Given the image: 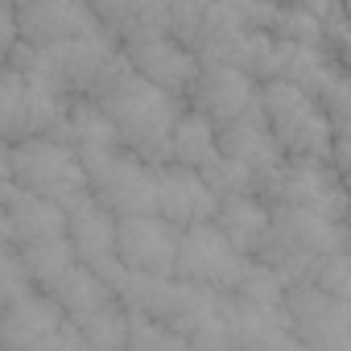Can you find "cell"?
<instances>
[{
	"mask_svg": "<svg viewBox=\"0 0 351 351\" xmlns=\"http://www.w3.org/2000/svg\"><path fill=\"white\" fill-rule=\"evenodd\" d=\"M104 108V116L112 120L120 149L141 157L145 165H169V136L173 124L186 112L182 99H173L165 91H157L153 83L136 79L128 66L108 83V91L95 99Z\"/></svg>",
	"mask_w": 351,
	"mask_h": 351,
	"instance_id": "1",
	"label": "cell"
},
{
	"mask_svg": "<svg viewBox=\"0 0 351 351\" xmlns=\"http://www.w3.org/2000/svg\"><path fill=\"white\" fill-rule=\"evenodd\" d=\"M256 108H261V116H265V124L285 157L330 161L339 173H347V136L335 132L322 104L314 95H306L298 83H289V79L261 83Z\"/></svg>",
	"mask_w": 351,
	"mask_h": 351,
	"instance_id": "2",
	"label": "cell"
},
{
	"mask_svg": "<svg viewBox=\"0 0 351 351\" xmlns=\"http://www.w3.org/2000/svg\"><path fill=\"white\" fill-rule=\"evenodd\" d=\"M335 252H347V223L343 219H322L310 211L273 207V236H269V248L261 252V265H269L285 285L310 281L318 261H326Z\"/></svg>",
	"mask_w": 351,
	"mask_h": 351,
	"instance_id": "3",
	"label": "cell"
},
{
	"mask_svg": "<svg viewBox=\"0 0 351 351\" xmlns=\"http://www.w3.org/2000/svg\"><path fill=\"white\" fill-rule=\"evenodd\" d=\"M13 182L17 191H29L62 211H75L79 203L91 199L79 153L54 136H29L13 145Z\"/></svg>",
	"mask_w": 351,
	"mask_h": 351,
	"instance_id": "4",
	"label": "cell"
},
{
	"mask_svg": "<svg viewBox=\"0 0 351 351\" xmlns=\"http://www.w3.org/2000/svg\"><path fill=\"white\" fill-rule=\"evenodd\" d=\"M29 50V46H25ZM29 58L71 95V99H99L108 91V83L124 71V58H120V46L108 29L99 34H87V38H75L66 46H54V50H29Z\"/></svg>",
	"mask_w": 351,
	"mask_h": 351,
	"instance_id": "5",
	"label": "cell"
},
{
	"mask_svg": "<svg viewBox=\"0 0 351 351\" xmlns=\"http://www.w3.org/2000/svg\"><path fill=\"white\" fill-rule=\"evenodd\" d=\"M91 199L112 211L116 219L124 215H157V165H145L141 157L116 149L95 161H83Z\"/></svg>",
	"mask_w": 351,
	"mask_h": 351,
	"instance_id": "6",
	"label": "cell"
},
{
	"mask_svg": "<svg viewBox=\"0 0 351 351\" xmlns=\"http://www.w3.org/2000/svg\"><path fill=\"white\" fill-rule=\"evenodd\" d=\"M343 178L347 173H339L330 161L285 157V165L273 178V186L265 191V199L273 207H293V211H310V215L347 223V182Z\"/></svg>",
	"mask_w": 351,
	"mask_h": 351,
	"instance_id": "7",
	"label": "cell"
},
{
	"mask_svg": "<svg viewBox=\"0 0 351 351\" xmlns=\"http://www.w3.org/2000/svg\"><path fill=\"white\" fill-rule=\"evenodd\" d=\"M281 314L289 322V335L306 351H351V322H347V302L322 293L314 281L285 285Z\"/></svg>",
	"mask_w": 351,
	"mask_h": 351,
	"instance_id": "8",
	"label": "cell"
},
{
	"mask_svg": "<svg viewBox=\"0 0 351 351\" xmlns=\"http://www.w3.org/2000/svg\"><path fill=\"white\" fill-rule=\"evenodd\" d=\"M244 269H248V261L215 232V223L182 228V236H178V261H173V277H178V281L228 298L236 289V281H240Z\"/></svg>",
	"mask_w": 351,
	"mask_h": 351,
	"instance_id": "9",
	"label": "cell"
},
{
	"mask_svg": "<svg viewBox=\"0 0 351 351\" xmlns=\"http://www.w3.org/2000/svg\"><path fill=\"white\" fill-rule=\"evenodd\" d=\"M178 228L161 215H124L116 219V261L128 277L169 281L178 261Z\"/></svg>",
	"mask_w": 351,
	"mask_h": 351,
	"instance_id": "10",
	"label": "cell"
},
{
	"mask_svg": "<svg viewBox=\"0 0 351 351\" xmlns=\"http://www.w3.org/2000/svg\"><path fill=\"white\" fill-rule=\"evenodd\" d=\"M120 58H124V66H128L136 79L153 83L157 91L182 99V104H186V95H191V87H195V75H199L195 50H186L173 34H153V38L120 42Z\"/></svg>",
	"mask_w": 351,
	"mask_h": 351,
	"instance_id": "11",
	"label": "cell"
},
{
	"mask_svg": "<svg viewBox=\"0 0 351 351\" xmlns=\"http://www.w3.org/2000/svg\"><path fill=\"white\" fill-rule=\"evenodd\" d=\"M256 95H261V83L252 75H244L232 62L203 58L199 62V75H195V87L186 95V108L203 112L215 128H223V124L248 116L256 108Z\"/></svg>",
	"mask_w": 351,
	"mask_h": 351,
	"instance_id": "12",
	"label": "cell"
},
{
	"mask_svg": "<svg viewBox=\"0 0 351 351\" xmlns=\"http://www.w3.org/2000/svg\"><path fill=\"white\" fill-rule=\"evenodd\" d=\"M66 244L83 269H91L104 285H112V293H120L128 273L116 261V215L112 211H104L95 199L66 211Z\"/></svg>",
	"mask_w": 351,
	"mask_h": 351,
	"instance_id": "13",
	"label": "cell"
},
{
	"mask_svg": "<svg viewBox=\"0 0 351 351\" xmlns=\"http://www.w3.org/2000/svg\"><path fill=\"white\" fill-rule=\"evenodd\" d=\"M219 157H228L236 169L248 173V182H252L256 195H265L273 186V178L285 165V153L277 149V141H273L261 108H252L248 116H240V120H232V124L219 128Z\"/></svg>",
	"mask_w": 351,
	"mask_h": 351,
	"instance_id": "14",
	"label": "cell"
},
{
	"mask_svg": "<svg viewBox=\"0 0 351 351\" xmlns=\"http://www.w3.org/2000/svg\"><path fill=\"white\" fill-rule=\"evenodd\" d=\"M21 46L29 50H54L75 38L99 34V17L91 5H71V0H38V5H13Z\"/></svg>",
	"mask_w": 351,
	"mask_h": 351,
	"instance_id": "15",
	"label": "cell"
},
{
	"mask_svg": "<svg viewBox=\"0 0 351 351\" xmlns=\"http://www.w3.org/2000/svg\"><path fill=\"white\" fill-rule=\"evenodd\" d=\"M62 330L66 314L42 289H25L21 298L0 306V347L5 351H50Z\"/></svg>",
	"mask_w": 351,
	"mask_h": 351,
	"instance_id": "16",
	"label": "cell"
},
{
	"mask_svg": "<svg viewBox=\"0 0 351 351\" xmlns=\"http://www.w3.org/2000/svg\"><path fill=\"white\" fill-rule=\"evenodd\" d=\"M50 240H66V211L13 186V195L0 203V244H9L13 252H25Z\"/></svg>",
	"mask_w": 351,
	"mask_h": 351,
	"instance_id": "17",
	"label": "cell"
},
{
	"mask_svg": "<svg viewBox=\"0 0 351 351\" xmlns=\"http://www.w3.org/2000/svg\"><path fill=\"white\" fill-rule=\"evenodd\" d=\"M219 199L215 191L203 182V173L182 169V165H157V215L173 228H195V223H211Z\"/></svg>",
	"mask_w": 351,
	"mask_h": 351,
	"instance_id": "18",
	"label": "cell"
},
{
	"mask_svg": "<svg viewBox=\"0 0 351 351\" xmlns=\"http://www.w3.org/2000/svg\"><path fill=\"white\" fill-rule=\"evenodd\" d=\"M211 223L244 261H261V252L269 248V236H273V207L265 195H228V199H219Z\"/></svg>",
	"mask_w": 351,
	"mask_h": 351,
	"instance_id": "19",
	"label": "cell"
},
{
	"mask_svg": "<svg viewBox=\"0 0 351 351\" xmlns=\"http://www.w3.org/2000/svg\"><path fill=\"white\" fill-rule=\"evenodd\" d=\"M99 25L120 42H136V38H153V34H169V5H128V0H104V5H91Z\"/></svg>",
	"mask_w": 351,
	"mask_h": 351,
	"instance_id": "20",
	"label": "cell"
},
{
	"mask_svg": "<svg viewBox=\"0 0 351 351\" xmlns=\"http://www.w3.org/2000/svg\"><path fill=\"white\" fill-rule=\"evenodd\" d=\"M215 157H219V128L203 112L186 108L178 116V124H173V136H169V165L203 173Z\"/></svg>",
	"mask_w": 351,
	"mask_h": 351,
	"instance_id": "21",
	"label": "cell"
},
{
	"mask_svg": "<svg viewBox=\"0 0 351 351\" xmlns=\"http://www.w3.org/2000/svg\"><path fill=\"white\" fill-rule=\"evenodd\" d=\"M34 136V112H29V91L25 79L13 62L0 66V141L17 145Z\"/></svg>",
	"mask_w": 351,
	"mask_h": 351,
	"instance_id": "22",
	"label": "cell"
},
{
	"mask_svg": "<svg viewBox=\"0 0 351 351\" xmlns=\"http://www.w3.org/2000/svg\"><path fill=\"white\" fill-rule=\"evenodd\" d=\"M228 298H236V302H244V306H261V310H281V302H285V281H281L269 265L248 261V269L240 273V281H236V289H232Z\"/></svg>",
	"mask_w": 351,
	"mask_h": 351,
	"instance_id": "23",
	"label": "cell"
},
{
	"mask_svg": "<svg viewBox=\"0 0 351 351\" xmlns=\"http://www.w3.org/2000/svg\"><path fill=\"white\" fill-rule=\"evenodd\" d=\"M322 293H330V298H343L347 302V293H351V256L347 252H335V256H326V261H318V269H314V277H310Z\"/></svg>",
	"mask_w": 351,
	"mask_h": 351,
	"instance_id": "24",
	"label": "cell"
},
{
	"mask_svg": "<svg viewBox=\"0 0 351 351\" xmlns=\"http://www.w3.org/2000/svg\"><path fill=\"white\" fill-rule=\"evenodd\" d=\"M17 46H21V34H17V13H13V5H0V66L13 62Z\"/></svg>",
	"mask_w": 351,
	"mask_h": 351,
	"instance_id": "25",
	"label": "cell"
},
{
	"mask_svg": "<svg viewBox=\"0 0 351 351\" xmlns=\"http://www.w3.org/2000/svg\"><path fill=\"white\" fill-rule=\"evenodd\" d=\"M13 145H5L0 141V203H5L9 195H13Z\"/></svg>",
	"mask_w": 351,
	"mask_h": 351,
	"instance_id": "26",
	"label": "cell"
},
{
	"mask_svg": "<svg viewBox=\"0 0 351 351\" xmlns=\"http://www.w3.org/2000/svg\"><path fill=\"white\" fill-rule=\"evenodd\" d=\"M0 351H5V347H0Z\"/></svg>",
	"mask_w": 351,
	"mask_h": 351,
	"instance_id": "27",
	"label": "cell"
}]
</instances>
